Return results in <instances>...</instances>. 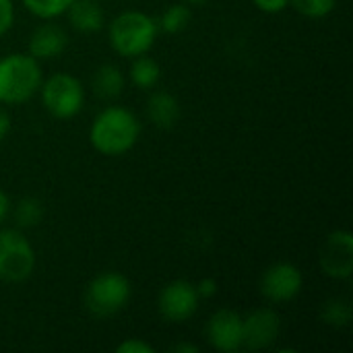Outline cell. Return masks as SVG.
<instances>
[{
    "instance_id": "26",
    "label": "cell",
    "mask_w": 353,
    "mask_h": 353,
    "mask_svg": "<svg viewBox=\"0 0 353 353\" xmlns=\"http://www.w3.org/2000/svg\"><path fill=\"white\" fill-rule=\"evenodd\" d=\"M8 132H10V116H8V112L0 105V143L6 139Z\"/></svg>"
},
{
    "instance_id": "14",
    "label": "cell",
    "mask_w": 353,
    "mask_h": 353,
    "mask_svg": "<svg viewBox=\"0 0 353 353\" xmlns=\"http://www.w3.org/2000/svg\"><path fill=\"white\" fill-rule=\"evenodd\" d=\"M147 118L153 126L170 130L180 120V103L172 93L155 91L147 101Z\"/></svg>"
},
{
    "instance_id": "24",
    "label": "cell",
    "mask_w": 353,
    "mask_h": 353,
    "mask_svg": "<svg viewBox=\"0 0 353 353\" xmlns=\"http://www.w3.org/2000/svg\"><path fill=\"white\" fill-rule=\"evenodd\" d=\"M252 2L261 12H267V14H277L290 6V0H252Z\"/></svg>"
},
{
    "instance_id": "5",
    "label": "cell",
    "mask_w": 353,
    "mask_h": 353,
    "mask_svg": "<svg viewBox=\"0 0 353 353\" xmlns=\"http://www.w3.org/2000/svg\"><path fill=\"white\" fill-rule=\"evenodd\" d=\"M39 93L48 114L58 120L74 118L85 103L83 83L68 72H56L50 79L41 81Z\"/></svg>"
},
{
    "instance_id": "17",
    "label": "cell",
    "mask_w": 353,
    "mask_h": 353,
    "mask_svg": "<svg viewBox=\"0 0 353 353\" xmlns=\"http://www.w3.org/2000/svg\"><path fill=\"white\" fill-rule=\"evenodd\" d=\"M190 21H192V10H190V6L184 4V2H180V4H172V6H168V8L163 10V14H161V19H159V23H157V27H159L161 31L174 35V33L184 31V29L190 25Z\"/></svg>"
},
{
    "instance_id": "12",
    "label": "cell",
    "mask_w": 353,
    "mask_h": 353,
    "mask_svg": "<svg viewBox=\"0 0 353 353\" xmlns=\"http://www.w3.org/2000/svg\"><path fill=\"white\" fill-rule=\"evenodd\" d=\"M68 46V35L62 27L46 23L39 25L29 37V54L35 60H50L60 56Z\"/></svg>"
},
{
    "instance_id": "28",
    "label": "cell",
    "mask_w": 353,
    "mask_h": 353,
    "mask_svg": "<svg viewBox=\"0 0 353 353\" xmlns=\"http://www.w3.org/2000/svg\"><path fill=\"white\" fill-rule=\"evenodd\" d=\"M172 352H176V353H196V352H199V347H196V345H190V343H180V345H174V347H172Z\"/></svg>"
},
{
    "instance_id": "2",
    "label": "cell",
    "mask_w": 353,
    "mask_h": 353,
    "mask_svg": "<svg viewBox=\"0 0 353 353\" xmlns=\"http://www.w3.org/2000/svg\"><path fill=\"white\" fill-rule=\"evenodd\" d=\"M43 72L31 54H8L0 58V103L19 105L39 93Z\"/></svg>"
},
{
    "instance_id": "6",
    "label": "cell",
    "mask_w": 353,
    "mask_h": 353,
    "mask_svg": "<svg viewBox=\"0 0 353 353\" xmlns=\"http://www.w3.org/2000/svg\"><path fill=\"white\" fill-rule=\"evenodd\" d=\"M35 269V252L19 230H0V281L21 283Z\"/></svg>"
},
{
    "instance_id": "13",
    "label": "cell",
    "mask_w": 353,
    "mask_h": 353,
    "mask_svg": "<svg viewBox=\"0 0 353 353\" xmlns=\"http://www.w3.org/2000/svg\"><path fill=\"white\" fill-rule=\"evenodd\" d=\"M64 14L68 17V23L81 33H97L105 23L103 8L97 0H72Z\"/></svg>"
},
{
    "instance_id": "23",
    "label": "cell",
    "mask_w": 353,
    "mask_h": 353,
    "mask_svg": "<svg viewBox=\"0 0 353 353\" xmlns=\"http://www.w3.org/2000/svg\"><path fill=\"white\" fill-rule=\"evenodd\" d=\"M118 353H153V347L141 339H126L122 341L118 347H116Z\"/></svg>"
},
{
    "instance_id": "21",
    "label": "cell",
    "mask_w": 353,
    "mask_h": 353,
    "mask_svg": "<svg viewBox=\"0 0 353 353\" xmlns=\"http://www.w3.org/2000/svg\"><path fill=\"white\" fill-rule=\"evenodd\" d=\"M296 12L308 17V19H325L333 12L337 0H290Z\"/></svg>"
},
{
    "instance_id": "8",
    "label": "cell",
    "mask_w": 353,
    "mask_h": 353,
    "mask_svg": "<svg viewBox=\"0 0 353 353\" xmlns=\"http://www.w3.org/2000/svg\"><path fill=\"white\" fill-rule=\"evenodd\" d=\"M321 269L331 279H350L353 273V234L337 230L327 236L319 252Z\"/></svg>"
},
{
    "instance_id": "20",
    "label": "cell",
    "mask_w": 353,
    "mask_h": 353,
    "mask_svg": "<svg viewBox=\"0 0 353 353\" xmlns=\"http://www.w3.org/2000/svg\"><path fill=\"white\" fill-rule=\"evenodd\" d=\"M72 0H23L25 8L35 14L37 19H43V21H50V19H56L60 14L66 12V8L70 6Z\"/></svg>"
},
{
    "instance_id": "4",
    "label": "cell",
    "mask_w": 353,
    "mask_h": 353,
    "mask_svg": "<svg viewBox=\"0 0 353 353\" xmlns=\"http://www.w3.org/2000/svg\"><path fill=\"white\" fill-rule=\"evenodd\" d=\"M130 281L116 271H105L89 281L85 290V308L97 316H114L118 314L130 300Z\"/></svg>"
},
{
    "instance_id": "7",
    "label": "cell",
    "mask_w": 353,
    "mask_h": 353,
    "mask_svg": "<svg viewBox=\"0 0 353 353\" xmlns=\"http://www.w3.org/2000/svg\"><path fill=\"white\" fill-rule=\"evenodd\" d=\"M199 302H201V296L196 292V285L190 281L178 279V281L168 283L161 290L157 308H159V314L168 323L182 325L194 316V312L199 310Z\"/></svg>"
},
{
    "instance_id": "22",
    "label": "cell",
    "mask_w": 353,
    "mask_h": 353,
    "mask_svg": "<svg viewBox=\"0 0 353 353\" xmlns=\"http://www.w3.org/2000/svg\"><path fill=\"white\" fill-rule=\"evenodd\" d=\"M14 23V6L12 0H0V37L8 33Z\"/></svg>"
},
{
    "instance_id": "9",
    "label": "cell",
    "mask_w": 353,
    "mask_h": 353,
    "mask_svg": "<svg viewBox=\"0 0 353 353\" xmlns=\"http://www.w3.org/2000/svg\"><path fill=\"white\" fill-rule=\"evenodd\" d=\"M304 288L302 271L292 263H277L261 277V294L269 302H292Z\"/></svg>"
},
{
    "instance_id": "10",
    "label": "cell",
    "mask_w": 353,
    "mask_h": 353,
    "mask_svg": "<svg viewBox=\"0 0 353 353\" xmlns=\"http://www.w3.org/2000/svg\"><path fill=\"white\" fill-rule=\"evenodd\" d=\"M281 331V323L275 310L259 308L242 319V347L246 350H267L271 347Z\"/></svg>"
},
{
    "instance_id": "3",
    "label": "cell",
    "mask_w": 353,
    "mask_h": 353,
    "mask_svg": "<svg viewBox=\"0 0 353 353\" xmlns=\"http://www.w3.org/2000/svg\"><path fill=\"white\" fill-rule=\"evenodd\" d=\"M157 33V21L141 10H124L110 23L108 29L114 52L124 58H137L141 54H147L155 46Z\"/></svg>"
},
{
    "instance_id": "18",
    "label": "cell",
    "mask_w": 353,
    "mask_h": 353,
    "mask_svg": "<svg viewBox=\"0 0 353 353\" xmlns=\"http://www.w3.org/2000/svg\"><path fill=\"white\" fill-rule=\"evenodd\" d=\"M352 304L343 298H333L329 302H325L323 310H321V319L329 325V327H347L352 323Z\"/></svg>"
},
{
    "instance_id": "25",
    "label": "cell",
    "mask_w": 353,
    "mask_h": 353,
    "mask_svg": "<svg viewBox=\"0 0 353 353\" xmlns=\"http://www.w3.org/2000/svg\"><path fill=\"white\" fill-rule=\"evenodd\" d=\"M196 292H199V296L201 298H213L215 294H217V281L215 279H203L199 285H196Z\"/></svg>"
},
{
    "instance_id": "11",
    "label": "cell",
    "mask_w": 353,
    "mask_h": 353,
    "mask_svg": "<svg viewBox=\"0 0 353 353\" xmlns=\"http://www.w3.org/2000/svg\"><path fill=\"white\" fill-rule=\"evenodd\" d=\"M207 339L213 350L234 353L242 350V316L234 310H217L207 323Z\"/></svg>"
},
{
    "instance_id": "16",
    "label": "cell",
    "mask_w": 353,
    "mask_h": 353,
    "mask_svg": "<svg viewBox=\"0 0 353 353\" xmlns=\"http://www.w3.org/2000/svg\"><path fill=\"white\" fill-rule=\"evenodd\" d=\"M128 77H130V83L134 87H139V89H153L159 83V79H161V68H159V64L153 58H149L147 54H141V56L132 58Z\"/></svg>"
},
{
    "instance_id": "15",
    "label": "cell",
    "mask_w": 353,
    "mask_h": 353,
    "mask_svg": "<svg viewBox=\"0 0 353 353\" xmlns=\"http://www.w3.org/2000/svg\"><path fill=\"white\" fill-rule=\"evenodd\" d=\"M126 85L124 72L116 64H101L93 74V91L101 99H116Z\"/></svg>"
},
{
    "instance_id": "1",
    "label": "cell",
    "mask_w": 353,
    "mask_h": 353,
    "mask_svg": "<svg viewBox=\"0 0 353 353\" xmlns=\"http://www.w3.org/2000/svg\"><path fill=\"white\" fill-rule=\"evenodd\" d=\"M141 137V124L137 116L122 108L110 105L101 110L89 128V141L93 149L108 157H118L128 153Z\"/></svg>"
},
{
    "instance_id": "29",
    "label": "cell",
    "mask_w": 353,
    "mask_h": 353,
    "mask_svg": "<svg viewBox=\"0 0 353 353\" xmlns=\"http://www.w3.org/2000/svg\"><path fill=\"white\" fill-rule=\"evenodd\" d=\"M209 0H184V4H188V6H203V4H207Z\"/></svg>"
},
{
    "instance_id": "27",
    "label": "cell",
    "mask_w": 353,
    "mask_h": 353,
    "mask_svg": "<svg viewBox=\"0 0 353 353\" xmlns=\"http://www.w3.org/2000/svg\"><path fill=\"white\" fill-rule=\"evenodd\" d=\"M10 213V199L6 196V192L0 188V225L4 223V219L8 217Z\"/></svg>"
},
{
    "instance_id": "19",
    "label": "cell",
    "mask_w": 353,
    "mask_h": 353,
    "mask_svg": "<svg viewBox=\"0 0 353 353\" xmlns=\"http://www.w3.org/2000/svg\"><path fill=\"white\" fill-rule=\"evenodd\" d=\"M43 217V205L39 199L33 196H25L17 203L14 207V221L19 228L27 230V228H35Z\"/></svg>"
}]
</instances>
